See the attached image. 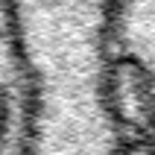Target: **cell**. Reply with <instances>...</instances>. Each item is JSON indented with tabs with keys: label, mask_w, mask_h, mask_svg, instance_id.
Returning <instances> with one entry per match:
<instances>
[{
	"label": "cell",
	"mask_w": 155,
	"mask_h": 155,
	"mask_svg": "<svg viewBox=\"0 0 155 155\" xmlns=\"http://www.w3.org/2000/svg\"><path fill=\"white\" fill-rule=\"evenodd\" d=\"M0 97L3 147L0 155H29L32 147V79L12 26L0 15Z\"/></svg>",
	"instance_id": "7a4b0ae2"
},
{
	"label": "cell",
	"mask_w": 155,
	"mask_h": 155,
	"mask_svg": "<svg viewBox=\"0 0 155 155\" xmlns=\"http://www.w3.org/2000/svg\"><path fill=\"white\" fill-rule=\"evenodd\" d=\"M114 56L132 61L147 85L155 123V0L114 3Z\"/></svg>",
	"instance_id": "3957f363"
},
{
	"label": "cell",
	"mask_w": 155,
	"mask_h": 155,
	"mask_svg": "<svg viewBox=\"0 0 155 155\" xmlns=\"http://www.w3.org/2000/svg\"><path fill=\"white\" fill-rule=\"evenodd\" d=\"M129 155H155V149H152V147H135Z\"/></svg>",
	"instance_id": "277c9868"
},
{
	"label": "cell",
	"mask_w": 155,
	"mask_h": 155,
	"mask_svg": "<svg viewBox=\"0 0 155 155\" xmlns=\"http://www.w3.org/2000/svg\"><path fill=\"white\" fill-rule=\"evenodd\" d=\"M32 79L29 155H129L114 111V3H0Z\"/></svg>",
	"instance_id": "6da1fadb"
}]
</instances>
